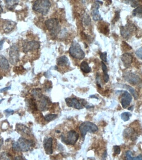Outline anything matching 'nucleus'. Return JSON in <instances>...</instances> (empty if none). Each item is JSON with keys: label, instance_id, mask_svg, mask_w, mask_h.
<instances>
[{"label": "nucleus", "instance_id": "bb28decb", "mask_svg": "<svg viewBox=\"0 0 142 160\" xmlns=\"http://www.w3.org/2000/svg\"><path fill=\"white\" fill-rule=\"evenodd\" d=\"M27 104H28V107H29L31 109L34 111H37L38 107L33 99H30L28 101Z\"/></svg>", "mask_w": 142, "mask_h": 160}, {"label": "nucleus", "instance_id": "79ce46f5", "mask_svg": "<svg viewBox=\"0 0 142 160\" xmlns=\"http://www.w3.org/2000/svg\"><path fill=\"white\" fill-rule=\"evenodd\" d=\"M3 139H0V149L2 147V145L3 144Z\"/></svg>", "mask_w": 142, "mask_h": 160}, {"label": "nucleus", "instance_id": "4468645a", "mask_svg": "<svg viewBox=\"0 0 142 160\" xmlns=\"http://www.w3.org/2000/svg\"><path fill=\"white\" fill-rule=\"evenodd\" d=\"M52 141L53 139L51 137L44 140L43 146L47 154L50 155L53 153Z\"/></svg>", "mask_w": 142, "mask_h": 160}, {"label": "nucleus", "instance_id": "423d86ee", "mask_svg": "<svg viewBox=\"0 0 142 160\" xmlns=\"http://www.w3.org/2000/svg\"><path fill=\"white\" fill-rule=\"evenodd\" d=\"M17 142L20 151L23 152L29 151L35 144L32 140H28L23 137L19 138Z\"/></svg>", "mask_w": 142, "mask_h": 160}, {"label": "nucleus", "instance_id": "c85d7f7f", "mask_svg": "<svg viewBox=\"0 0 142 160\" xmlns=\"http://www.w3.org/2000/svg\"><path fill=\"white\" fill-rule=\"evenodd\" d=\"M133 16L142 15V5L139 6L133 11Z\"/></svg>", "mask_w": 142, "mask_h": 160}, {"label": "nucleus", "instance_id": "6e6552de", "mask_svg": "<svg viewBox=\"0 0 142 160\" xmlns=\"http://www.w3.org/2000/svg\"><path fill=\"white\" fill-rule=\"evenodd\" d=\"M121 36L124 38H128L132 33L136 30V27L134 24L128 23L125 26H121L120 28Z\"/></svg>", "mask_w": 142, "mask_h": 160}, {"label": "nucleus", "instance_id": "cd10ccee", "mask_svg": "<svg viewBox=\"0 0 142 160\" xmlns=\"http://www.w3.org/2000/svg\"><path fill=\"white\" fill-rule=\"evenodd\" d=\"M132 116V113L129 112H124L121 114V117L124 122H126L130 119V118Z\"/></svg>", "mask_w": 142, "mask_h": 160}, {"label": "nucleus", "instance_id": "f704fd0d", "mask_svg": "<svg viewBox=\"0 0 142 160\" xmlns=\"http://www.w3.org/2000/svg\"><path fill=\"white\" fill-rule=\"evenodd\" d=\"M136 54L140 59L142 60V47L136 51Z\"/></svg>", "mask_w": 142, "mask_h": 160}, {"label": "nucleus", "instance_id": "a211bd4d", "mask_svg": "<svg viewBox=\"0 0 142 160\" xmlns=\"http://www.w3.org/2000/svg\"><path fill=\"white\" fill-rule=\"evenodd\" d=\"M9 67L8 60L3 55H0V69L3 71H7L9 69Z\"/></svg>", "mask_w": 142, "mask_h": 160}, {"label": "nucleus", "instance_id": "37998d69", "mask_svg": "<svg viewBox=\"0 0 142 160\" xmlns=\"http://www.w3.org/2000/svg\"><path fill=\"white\" fill-rule=\"evenodd\" d=\"M107 153L106 151L105 152H104V153H103L102 157H103V158H105L107 157Z\"/></svg>", "mask_w": 142, "mask_h": 160}, {"label": "nucleus", "instance_id": "ea45409f", "mask_svg": "<svg viewBox=\"0 0 142 160\" xmlns=\"http://www.w3.org/2000/svg\"><path fill=\"white\" fill-rule=\"evenodd\" d=\"M11 88V87H6V88H3V89L0 90V92H4L5 91H6L9 90V89H10Z\"/></svg>", "mask_w": 142, "mask_h": 160}, {"label": "nucleus", "instance_id": "6ab92c4d", "mask_svg": "<svg viewBox=\"0 0 142 160\" xmlns=\"http://www.w3.org/2000/svg\"><path fill=\"white\" fill-rule=\"evenodd\" d=\"M6 7L9 9H14L19 3V0H4Z\"/></svg>", "mask_w": 142, "mask_h": 160}, {"label": "nucleus", "instance_id": "aec40b11", "mask_svg": "<svg viewBox=\"0 0 142 160\" xmlns=\"http://www.w3.org/2000/svg\"><path fill=\"white\" fill-rule=\"evenodd\" d=\"M69 62L68 58L66 56H62L58 59L57 64L58 65L61 66H66L69 65Z\"/></svg>", "mask_w": 142, "mask_h": 160}, {"label": "nucleus", "instance_id": "39448f33", "mask_svg": "<svg viewBox=\"0 0 142 160\" xmlns=\"http://www.w3.org/2000/svg\"><path fill=\"white\" fill-rule=\"evenodd\" d=\"M62 142L67 145H74L77 143L79 138V134L74 130H71L67 133L66 136H61Z\"/></svg>", "mask_w": 142, "mask_h": 160}, {"label": "nucleus", "instance_id": "2eb2a0df", "mask_svg": "<svg viewBox=\"0 0 142 160\" xmlns=\"http://www.w3.org/2000/svg\"><path fill=\"white\" fill-rule=\"evenodd\" d=\"M121 60L125 67L128 68L133 62V56L130 53H124L121 57Z\"/></svg>", "mask_w": 142, "mask_h": 160}, {"label": "nucleus", "instance_id": "8fccbe9b", "mask_svg": "<svg viewBox=\"0 0 142 160\" xmlns=\"http://www.w3.org/2000/svg\"><path fill=\"white\" fill-rule=\"evenodd\" d=\"M2 76H0V80L2 79Z\"/></svg>", "mask_w": 142, "mask_h": 160}, {"label": "nucleus", "instance_id": "a19ab883", "mask_svg": "<svg viewBox=\"0 0 142 160\" xmlns=\"http://www.w3.org/2000/svg\"><path fill=\"white\" fill-rule=\"evenodd\" d=\"M4 40H3L2 41H0V50H2L3 48V44L4 43Z\"/></svg>", "mask_w": 142, "mask_h": 160}, {"label": "nucleus", "instance_id": "7c9ffc66", "mask_svg": "<svg viewBox=\"0 0 142 160\" xmlns=\"http://www.w3.org/2000/svg\"><path fill=\"white\" fill-rule=\"evenodd\" d=\"M120 18V11H116L115 12V17L112 20L113 24H114L115 22L117 21Z\"/></svg>", "mask_w": 142, "mask_h": 160}, {"label": "nucleus", "instance_id": "f257e3e1", "mask_svg": "<svg viewBox=\"0 0 142 160\" xmlns=\"http://www.w3.org/2000/svg\"><path fill=\"white\" fill-rule=\"evenodd\" d=\"M51 6L49 0H36L32 8L36 11L45 15L48 12Z\"/></svg>", "mask_w": 142, "mask_h": 160}, {"label": "nucleus", "instance_id": "20e7f679", "mask_svg": "<svg viewBox=\"0 0 142 160\" xmlns=\"http://www.w3.org/2000/svg\"><path fill=\"white\" fill-rule=\"evenodd\" d=\"M79 129L83 138L85 137L87 132L94 133L98 130V127L96 124L89 122H86L81 123L79 127Z\"/></svg>", "mask_w": 142, "mask_h": 160}, {"label": "nucleus", "instance_id": "e433bc0d", "mask_svg": "<svg viewBox=\"0 0 142 160\" xmlns=\"http://www.w3.org/2000/svg\"><path fill=\"white\" fill-rule=\"evenodd\" d=\"M85 19H84V23H85V24H86V25H89V24H90L91 23V20L90 19V17L86 16L85 17V18H84Z\"/></svg>", "mask_w": 142, "mask_h": 160}, {"label": "nucleus", "instance_id": "09e8293b", "mask_svg": "<svg viewBox=\"0 0 142 160\" xmlns=\"http://www.w3.org/2000/svg\"><path fill=\"white\" fill-rule=\"evenodd\" d=\"M4 99H1V100H0V103H2V101H3V100H4Z\"/></svg>", "mask_w": 142, "mask_h": 160}, {"label": "nucleus", "instance_id": "473e14b6", "mask_svg": "<svg viewBox=\"0 0 142 160\" xmlns=\"http://www.w3.org/2000/svg\"><path fill=\"white\" fill-rule=\"evenodd\" d=\"M12 147L14 151H16V152H20V150L17 142H15L13 143Z\"/></svg>", "mask_w": 142, "mask_h": 160}, {"label": "nucleus", "instance_id": "f3484780", "mask_svg": "<svg viewBox=\"0 0 142 160\" xmlns=\"http://www.w3.org/2000/svg\"><path fill=\"white\" fill-rule=\"evenodd\" d=\"M16 25V23L12 20H6L3 23V29L5 32L9 33L12 31Z\"/></svg>", "mask_w": 142, "mask_h": 160}, {"label": "nucleus", "instance_id": "4be33fe9", "mask_svg": "<svg viewBox=\"0 0 142 160\" xmlns=\"http://www.w3.org/2000/svg\"><path fill=\"white\" fill-rule=\"evenodd\" d=\"M80 69L83 72L86 73H89L91 72V70L89 64L85 61L82 62L80 65Z\"/></svg>", "mask_w": 142, "mask_h": 160}, {"label": "nucleus", "instance_id": "9b49d317", "mask_svg": "<svg viewBox=\"0 0 142 160\" xmlns=\"http://www.w3.org/2000/svg\"><path fill=\"white\" fill-rule=\"evenodd\" d=\"M103 3L99 1H96L91 8V14L93 19L95 21L101 20L102 19V17L100 14L98 9L99 8V4Z\"/></svg>", "mask_w": 142, "mask_h": 160}, {"label": "nucleus", "instance_id": "1a4fd4ad", "mask_svg": "<svg viewBox=\"0 0 142 160\" xmlns=\"http://www.w3.org/2000/svg\"><path fill=\"white\" fill-rule=\"evenodd\" d=\"M123 77L125 80L130 84L136 85L140 83V79L139 76L132 73H124Z\"/></svg>", "mask_w": 142, "mask_h": 160}, {"label": "nucleus", "instance_id": "f8f14e48", "mask_svg": "<svg viewBox=\"0 0 142 160\" xmlns=\"http://www.w3.org/2000/svg\"><path fill=\"white\" fill-rule=\"evenodd\" d=\"M122 92L121 104L123 108L126 109L132 102V97L127 91H122Z\"/></svg>", "mask_w": 142, "mask_h": 160}, {"label": "nucleus", "instance_id": "ddd939ff", "mask_svg": "<svg viewBox=\"0 0 142 160\" xmlns=\"http://www.w3.org/2000/svg\"><path fill=\"white\" fill-rule=\"evenodd\" d=\"M65 101L67 106L69 107L74 108L78 110L83 109L81 102L75 98H67L65 99Z\"/></svg>", "mask_w": 142, "mask_h": 160}, {"label": "nucleus", "instance_id": "393cba45", "mask_svg": "<svg viewBox=\"0 0 142 160\" xmlns=\"http://www.w3.org/2000/svg\"><path fill=\"white\" fill-rule=\"evenodd\" d=\"M17 130L21 133L26 134L28 133V128L22 124H17L16 126Z\"/></svg>", "mask_w": 142, "mask_h": 160}, {"label": "nucleus", "instance_id": "72a5a7b5", "mask_svg": "<svg viewBox=\"0 0 142 160\" xmlns=\"http://www.w3.org/2000/svg\"><path fill=\"white\" fill-rule=\"evenodd\" d=\"M114 152L115 154L119 155L121 153V149L119 146L118 145H115L114 146Z\"/></svg>", "mask_w": 142, "mask_h": 160}, {"label": "nucleus", "instance_id": "c756f323", "mask_svg": "<svg viewBox=\"0 0 142 160\" xmlns=\"http://www.w3.org/2000/svg\"><path fill=\"white\" fill-rule=\"evenodd\" d=\"M11 159L10 155L6 152H2L0 153V160Z\"/></svg>", "mask_w": 142, "mask_h": 160}, {"label": "nucleus", "instance_id": "a18cd8bd", "mask_svg": "<svg viewBox=\"0 0 142 160\" xmlns=\"http://www.w3.org/2000/svg\"><path fill=\"white\" fill-rule=\"evenodd\" d=\"M90 98H95V99H98V98H97V97L96 96H95V95L90 96Z\"/></svg>", "mask_w": 142, "mask_h": 160}, {"label": "nucleus", "instance_id": "2f4dec72", "mask_svg": "<svg viewBox=\"0 0 142 160\" xmlns=\"http://www.w3.org/2000/svg\"><path fill=\"white\" fill-rule=\"evenodd\" d=\"M100 56L101 59H102L103 61L107 62V59L106 52H103V53H101Z\"/></svg>", "mask_w": 142, "mask_h": 160}, {"label": "nucleus", "instance_id": "58836bf2", "mask_svg": "<svg viewBox=\"0 0 142 160\" xmlns=\"http://www.w3.org/2000/svg\"><path fill=\"white\" fill-rule=\"evenodd\" d=\"M132 160H142V155H140L136 157L132 158Z\"/></svg>", "mask_w": 142, "mask_h": 160}, {"label": "nucleus", "instance_id": "7ed1b4c3", "mask_svg": "<svg viewBox=\"0 0 142 160\" xmlns=\"http://www.w3.org/2000/svg\"><path fill=\"white\" fill-rule=\"evenodd\" d=\"M69 53L71 56L78 60H82L85 57V52L78 43H73L69 48Z\"/></svg>", "mask_w": 142, "mask_h": 160}, {"label": "nucleus", "instance_id": "412c9836", "mask_svg": "<svg viewBox=\"0 0 142 160\" xmlns=\"http://www.w3.org/2000/svg\"><path fill=\"white\" fill-rule=\"evenodd\" d=\"M102 66L103 73V79L105 82L107 83L109 79V75L108 74L107 67L103 62H102Z\"/></svg>", "mask_w": 142, "mask_h": 160}, {"label": "nucleus", "instance_id": "a878e982", "mask_svg": "<svg viewBox=\"0 0 142 160\" xmlns=\"http://www.w3.org/2000/svg\"><path fill=\"white\" fill-rule=\"evenodd\" d=\"M57 117V115L55 114H49L44 116V118L46 122H50L55 119Z\"/></svg>", "mask_w": 142, "mask_h": 160}, {"label": "nucleus", "instance_id": "c9c22d12", "mask_svg": "<svg viewBox=\"0 0 142 160\" xmlns=\"http://www.w3.org/2000/svg\"><path fill=\"white\" fill-rule=\"evenodd\" d=\"M122 44L123 45V48H124L125 50H130L132 49V47H131V46L127 44V43H126V42H122Z\"/></svg>", "mask_w": 142, "mask_h": 160}, {"label": "nucleus", "instance_id": "49530a36", "mask_svg": "<svg viewBox=\"0 0 142 160\" xmlns=\"http://www.w3.org/2000/svg\"><path fill=\"white\" fill-rule=\"evenodd\" d=\"M20 156H17V157H15V159L16 160H23V158H21V157H19Z\"/></svg>", "mask_w": 142, "mask_h": 160}, {"label": "nucleus", "instance_id": "4c0bfd02", "mask_svg": "<svg viewBox=\"0 0 142 160\" xmlns=\"http://www.w3.org/2000/svg\"><path fill=\"white\" fill-rule=\"evenodd\" d=\"M5 112H6V114L10 115L13 114L14 113V111L12 110L7 109L5 111Z\"/></svg>", "mask_w": 142, "mask_h": 160}, {"label": "nucleus", "instance_id": "b1692460", "mask_svg": "<svg viewBox=\"0 0 142 160\" xmlns=\"http://www.w3.org/2000/svg\"><path fill=\"white\" fill-rule=\"evenodd\" d=\"M123 88H126V89L128 90L130 92V93H132L133 95V97H134L135 99H138V95L137 92L136 91L135 89L132 87H130V86L127 85H124L123 86Z\"/></svg>", "mask_w": 142, "mask_h": 160}, {"label": "nucleus", "instance_id": "9d476101", "mask_svg": "<svg viewBox=\"0 0 142 160\" xmlns=\"http://www.w3.org/2000/svg\"><path fill=\"white\" fill-rule=\"evenodd\" d=\"M40 44L38 42L35 41H30L24 43L23 46V51L25 53H27L31 51L39 49Z\"/></svg>", "mask_w": 142, "mask_h": 160}, {"label": "nucleus", "instance_id": "5701e85b", "mask_svg": "<svg viewBox=\"0 0 142 160\" xmlns=\"http://www.w3.org/2000/svg\"><path fill=\"white\" fill-rule=\"evenodd\" d=\"M123 2L126 4H130L132 7L135 8L139 5L140 0H123Z\"/></svg>", "mask_w": 142, "mask_h": 160}, {"label": "nucleus", "instance_id": "f03ea898", "mask_svg": "<svg viewBox=\"0 0 142 160\" xmlns=\"http://www.w3.org/2000/svg\"><path fill=\"white\" fill-rule=\"evenodd\" d=\"M45 25L52 36L54 37L56 36L61 31V26L57 19H51L47 20L45 22Z\"/></svg>", "mask_w": 142, "mask_h": 160}, {"label": "nucleus", "instance_id": "c03bdc74", "mask_svg": "<svg viewBox=\"0 0 142 160\" xmlns=\"http://www.w3.org/2000/svg\"><path fill=\"white\" fill-rule=\"evenodd\" d=\"M3 11V9L2 8V6H1V3H0V14H1Z\"/></svg>", "mask_w": 142, "mask_h": 160}, {"label": "nucleus", "instance_id": "0eeeda50", "mask_svg": "<svg viewBox=\"0 0 142 160\" xmlns=\"http://www.w3.org/2000/svg\"><path fill=\"white\" fill-rule=\"evenodd\" d=\"M19 47L16 45H13L9 51L10 62L12 65H15L19 60Z\"/></svg>", "mask_w": 142, "mask_h": 160}, {"label": "nucleus", "instance_id": "dca6fc26", "mask_svg": "<svg viewBox=\"0 0 142 160\" xmlns=\"http://www.w3.org/2000/svg\"><path fill=\"white\" fill-rule=\"evenodd\" d=\"M39 108L41 111H45L48 108V106L50 104V100L48 98L44 95H41L40 97Z\"/></svg>", "mask_w": 142, "mask_h": 160}, {"label": "nucleus", "instance_id": "de8ad7c7", "mask_svg": "<svg viewBox=\"0 0 142 160\" xmlns=\"http://www.w3.org/2000/svg\"><path fill=\"white\" fill-rule=\"evenodd\" d=\"M133 106H131V107L129 108H128V110H131V111H133V109H132L133 108Z\"/></svg>", "mask_w": 142, "mask_h": 160}]
</instances>
